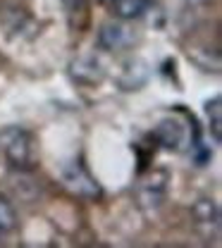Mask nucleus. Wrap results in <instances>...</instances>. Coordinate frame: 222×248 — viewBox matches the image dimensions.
Here are the masks:
<instances>
[{"instance_id": "f257e3e1", "label": "nucleus", "mask_w": 222, "mask_h": 248, "mask_svg": "<svg viewBox=\"0 0 222 248\" xmlns=\"http://www.w3.org/2000/svg\"><path fill=\"white\" fill-rule=\"evenodd\" d=\"M0 151L7 165L17 172H32L36 167V139L32 131L7 126L0 131Z\"/></svg>"}, {"instance_id": "f03ea898", "label": "nucleus", "mask_w": 222, "mask_h": 248, "mask_svg": "<svg viewBox=\"0 0 222 248\" xmlns=\"http://www.w3.org/2000/svg\"><path fill=\"white\" fill-rule=\"evenodd\" d=\"M60 182H63V186L72 196H79V198L94 201V198H98L103 193L100 184L94 179L89 167L81 162V157H74V160L64 162L63 170H60Z\"/></svg>"}, {"instance_id": "7ed1b4c3", "label": "nucleus", "mask_w": 222, "mask_h": 248, "mask_svg": "<svg viewBox=\"0 0 222 248\" xmlns=\"http://www.w3.org/2000/svg\"><path fill=\"white\" fill-rule=\"evenodd\" d=\"M191 134H198V129H193ZM191 134H189V129H187V124L179 122L177 117H162L156 124V129H153V141L158 143L160 148H165V151L179 153V151H184L189 146ZM196 141H198V136L191 139V146Z\"/></svg>"}, {"instance_id": "20e7f679", "label": "nucleus", "mask_w": 222, "mask_h": 248, "mask_svg": "<svg viewBox=\"0 0 222 248\" xmlns=\"http://www.w3.org/2000/svg\"><path fill=\"white\" fill-rule=\"evenodd\" d=\"M167 182H170V174L165 170H153L151 174H146L141 179V184L136 188V196H139V205L146 213H156L160 205L165 203Z\"/></svg>"}, {"instance_id": "39448f33", "label": "nucleus", "mask_w": 222, "mask_h": 248, "mask_svg": "<svg viewBox=\"0 0 222 248\" xmlns=\"http://www.w3.org/2000/svg\"><path fill=\"white\" fill-rule=\"evenodd\" d=\"M191 224L196 227V232L210 241L220 236V208L215 201L210 198H198L191 208Z\"/></svg>"}, {"instance_id": "423d86ee", "label": "nucleus", "mask_w": 222, "mask_h": 248, "mask_svg": "<svg viewBox=\"0 0 222 248\" xmlns=\"http://www.w3.org/2000/svg\"><path fill=\"white\" fill-rule=\"evenodd\" d=\"M131 41V31L122 24H105L98 33V43L103 50H122Z\"/></svg>"}, {"instance_id": "0eeeda50", "label": "nucleus", "mask_w": 222, "mask_h": 248, "mask_svg": "<svg viewBox=\"0 0 222 248\" xmlns=\"http://www.w3.org/2000/svg\"><path fill=\"white\" fill-rule=\"evenodd\" d=\"M72 77L77 81H84V84H98L103 79V69H100V62L95 58H79V60L72 62Z\"/></svg>"}, {"instance_id": "6e6552de", "label": "nucleus", "mask_w": 222, "mask_h": 248, "mask_svg": "<svg viewBox=\"0 0 222 248\" xmlns=\"http://www.w3.org/2000/svg\"><path fill=\"white\" fill-rule=\"evenodd\" d=\"M112 10L120 19H139L148 10V0H112Z\"/></svg>"}, {"instance_id": "1a4fd4ad", "label": "nucleus", "mask_w": 222, "mask_h": 248, "mask_svg": "<svg viewBox=\"0 0 222 248\" xmlns=\"http://www.w3.org/2000/svg\"><path fill=\"white\" fill-rule=\"evenodd\" d=\"M206 115H208V124H210L213 141L220 143L222 141V98L220 95H215L213 100L206 103Z\"/></svg>"}, {"instance_id": "9d476101", "label": "nucleus", "mask_w": 222, "mask_h": 248, "mask_svg": "<svg viewBox=\"0 0 222 248\" xmlns=\"http://www.w3.org/2000/svg\"><path fill=\"white\" fill-rule=\"evenodd\" d=\"M15 224H17V213H15L12 203L0 193V236L10 234L15 229Z\"/></svg>"}, {"instance_id": "9b49d317", "label": "nucleus", "mask_w": 222, "mask_h": 248, "mask_svg": "<svg viewBox=\"0 0 222 248\" xmlns=\"http://www.w3.org/2000/svg\"><path fill=\"white\" fill-rule=\"evenodd\" d=\"M189 5H201V2H206V0H187Z\"/></svg>"}]
</instances>
